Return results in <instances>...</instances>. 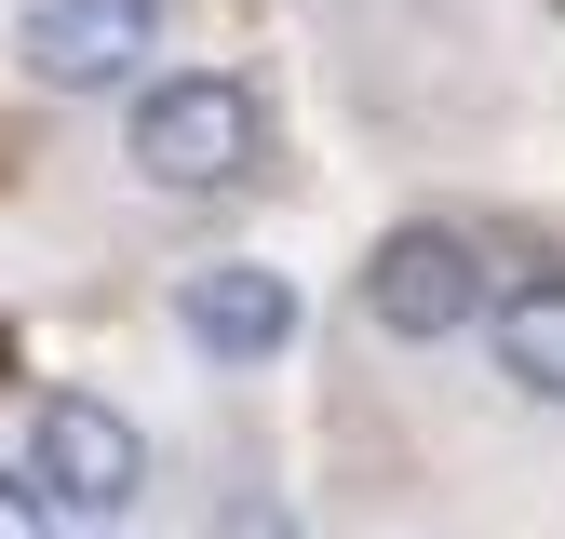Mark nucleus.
I'll list each match as a JSON object with an SVG mask.
<instances>
[{
  "label": "nucleus",
  "instance_id": "obj_4",
  "mask_svg": "<svg viewBox=\"0 0 565 539\" xmlns=\"http://www.w3.org/2000/svg\"><path fill=\"white\" fill-rule=\"evenodd\" d=\"M162 41V0H14V67L41 95H108Z\"/></svg>",
  "mask_w": 565,
  "mask_h": 539
},
{
  "label": "nucleus",
  "instance_id": "obj_8",
  "mask_svg": "<svg viewBox=\"0 0 565 539\" xmlns=\"http://www.w3.org/2000/svg\"><path fill=\"white\" fill-rule=\"evenodd\" d=\"M0 539H41V499H28V472H0Z\"/></svg>",
  "mask_w": 565,
  "mask_h": 539
},
{
  "label": "nucleus",
  "instance_id": "obj_1",
  "mask_svg": "<svg viewBox=\"0 0 565 539\" xmlns=\"http://www.w3.org/2000/svg\"><path fill=\"white\" fill-rule=\"evenodd\" d=\"M121 149H135V176L149 189H243L256 176V149H269V108L230 82V67H175V82H135V108H121Z\"/></svg>",
  "mask_w": 565,
  "mask_h": 539
},
{
  "label": "nucleus",
  "instance_id": "obj_3",
  "mask_svg": "<svg viewBox=\"0 0 565 539\" xmlns=\"http://www.w3.org/2000/svg\"><path fill=\"white\" fill-rule=\"evenodd\" d=\"M135 486H149V432H135L121 404L54 391L41 419H28V499L41 512H121Z\"/></svg>",
  "mask_w": 565,
  "mask_h": 539
},
{
  "label": "nucleus",
  "instance_id": "obj_6",
  "mask_svg": "<svg viewBox=\"0 0 565 539\" xmlns=\"http://www.w3.org/2000/svg\"><path fill=\"white\" fill-rule=\"evenodd\" d=\"M484 351H499V378L525 404H565V270L525 256L512 284H484Z\"/></svg>",
  "mask_w": 565,
  "mask_h": 539
},
{
  "label": "nucleus",
  "instance_id": "obj_7",
  "mask_svg": "<svg viewBox=\"0 0 565 539\" xmlns=\"http://www.w3.org/2000/svg\"><path fill=\"white\" fill-rule=\"evenodd\" d=\"M216 539H297V512H282L269 486H230L216 499Z\"/></svg>",
  "mask_w": 565,
  "mask_h": 539
},
{
  "label": "nucleus",
  "instance_id": "obj_2",
  "mask_svg": "<svg viewBox=\"0 0 565 539\" xmlns=\"http://www.w3.org/2000/svg\"><path fill=\"white\" fill-rule=\"evenodd\" d=\"M364 324L391 337V351H445V337H471L484 324V256H471V230H445V216L391 230L364 256Z\"/></svg>",
  "mask_w": 565,
  "mask_h": 539
},
{
  "label": "nucleus",
  "instance_id": "obj_9",
  "mask_svg": "<svg viewBox=\"0 0 565 539\" xmlns=\"http://www.w3.org/2000/svg\"><path fill=\"white\" fill-rule=\"evenodd\" d=\"M0 364H14V324H0Z\"/></svg>",
  "mask_w": 565,
  "mask_h": 539
},
{
  "label": "nucleus",
  "instance_id": "obj_5",
  "mask_svg": "<svg viewBox=\"0 0 565 539\" xmlns=\"http://www.w3.org/2000/svg\"><path fill=\"white\" fill-rule=\"evenodd\" d=\"M175 324H189L202 364H282V351H297V284L256 270V256L189 270V284H175Z\"/></svg>",
  "mask_w": 565,
  "mask_h": 539
}]
</instances>
